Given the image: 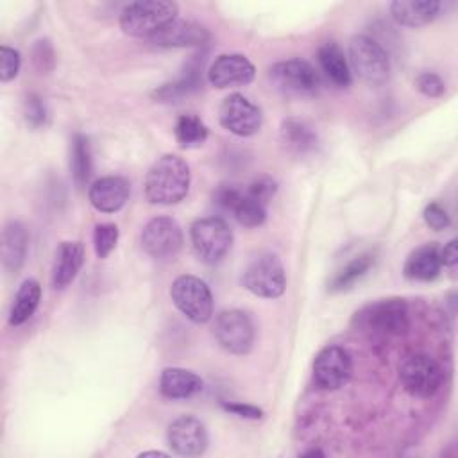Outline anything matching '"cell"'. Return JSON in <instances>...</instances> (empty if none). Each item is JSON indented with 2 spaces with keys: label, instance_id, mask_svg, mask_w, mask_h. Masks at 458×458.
Wrapping results in <instances>:
<instances>
[{
  "label": "cell",
  "instance_id": "cell-1",
  "mask_svg": "<svg viewBox=\"0 0 458 458\" xmlns=\"http://www.w3.org/2000/svg\"><path fill=\"white\" fill-rule=\"evenodd\" d=\"M190 182L188 163L177 154H165L152 163L145 175V197L150 204H177L188 195Z\"/></svg>",
  "mask_w": 458,
  "mask_h": 458
},
{
  "label": "cell",
  "instance_id": "cell-2",
  "mask_svg": "<svg viewBox=\"0 0 458 458\" xmlns=\"http://www.w3.org/2000/svg\"><path fill=\"white\" fill-rule=\"evenodd\" d=\"M179 7L170 0H141L127 4L120 13V27L134 38H154L177 20Z\"/></svg>",
  "mask_w": 458,
  "mask_h": 458
},
{
  "label": "cell",
  "instance_id": "cell-3",
  "mask_svg": "<svg viewBox=\"0 0 458 458\" xmlns=\"http://www.w3.org/2000/svg\"><path fill=\"white\" fill-rule=\"evenodd\" d=\"M243 286L263 299L281 297L286 288V274L281 259L272 252L254 256L243 270Z\"/></svg>",
  "mask_w": 458,
  "mask_h": 458
},
{
  "label": "cell",
  "instance_id": "cell-4",
  "mask_svg": "<svg viewBox=\"0 0 458 458\" xmlns=\"http://www.w3.org/2000/svg\"><path fill=\"white\" fill-rule=\"evenodd\" d=\"M170 297L175 308L195 324H204L213 317L211 290L197 276L184 274L175 277L170 286Z\"/></svg>",
  "mask_w": 458,
  "mask_h": 458
},
{
  "label": "cell",
  "instance_id": "cell-5",
  "mask_svg": "<svg viewBox=\"0 0 458 458\" xmlns=\"http://www.w3.org/2000/svg\"><path fill=\"white\" fill-rule=\"evenodd\" d=\"M349 59L352 70L367 84L379 86L390 77V59L386 50L376 39L365 34L354 36L351 39Z\"/></svg>",
  "mask_w": 458,
  "mask_h": 458
},
{
  "label": "cell",
  "instance_id": "cell-6",
  "mask_svg": "<svg viewBox=\"0 0 458 458\" xmlns=\"http://www.w3.org/2000/svg\"><path fill=\"white\" fill-rule=\"evenodd\" d=\"M193 249L204 263H218L233 245V231L220 216L199 218L190 227Z\"/></svg>",
  "mask_w": 458,
  "mask_h": 458
},
{
  "label": "cell",
  "instance_id": "cell-7",
  "mask_svg": "<svg viewBox=\"0 0 458 458\" xmlns=\"http://www.w3.org/2000/svg\"><path fill=\"white\" fill-rule=\"evenodd\" d=\"M360 327L377 335H401L408 329V306L399 297L379 299L356 313Z\"/></svg>",
  "mask_w": 458,
  "mask_h": 458
},
{
  "label": "cell",
  "instance_id": "cell-8",
  "mask_svg": "<svg viewBox=\"0 0 458 458\" xmlns=\"http://www.w3.org/2000/svg\"><path fill=\"white\" fill-rule=\"evenodd\" d=\"M213 335L222 349L231 354H247L254 344V324L242 310H224L215 317Z\"/></svg>",
  "mask_w": 458,
  "mask_h": 458
},
{
  "label": "cell",
  "instance_id": "cell-9",
  "mask_svg": "<svg viewBox=\"0 0 458 458\" xmlns=\"http://www.w3.org/2000/svg\"><path fill=\"white\" fill-rule=\"evenodd\" d=\"M399 377L406 392L411 395L431 397L442 386L444 372L435 358L428 354H413L401 365Z\"/></svg>",
  "mask_w": 458,
  "mask_h": 458
},
{
  "label": "cell",
  "instance_id": "cell-10",
  "mask_svg": "<svg viewBox=\"0 0 458 458\" xmlns=\"http://www.w3.org/2000/svg\"><path fill=\"white\" fill-rule=\"evenodd\" d=\"M218 120L229 132L247 138L261 129L263 114L258 104L242 93L227 95L218 109Z\"/></svg>",
  "mask_w": 458,
  "mask_h": 458
},
{
  "label": "cell",
  "instance_id": "cell-11",
  "mask_svg": "<svg viewBox=\"0 0 458 458\" xmlns=\"http://www.w3.org/2000/svg\"><path fill=\"white\" fill-rule=\"evenodd\" d=\"M181 225L172 216H154L141 231V247L154 259H170L182 247Z\"/></svg>",
  "mask_w": 458,
  "mask_h": 458
},
{
  "label": "cell",
  "instance_id": "cell-12",
  "mask_svg": "<svg viewBox=\"0 0 458 458\" xmlns=\"http://www.w3.org/2000/svg\"><path fill=\"white\" fill-rule=\"evenodd\" d=\"M274 84L288 95H315L320 88L318 72L304 59L279 61L270 68Z\"/></svg>",
  "mask_w": 458,
  "mask_h": 458
},
{
  "label": "cell",
  "instance_id": "cell-13",
  "mask_svg": "<svg viewBox=\"0 0 458 458\" xmlns=\"http://www.w3.org/2000/svg\"><path fill=\"white\" fill-rule=\"evenodd\" d=\"M352 374V358L340 345H326L313 360V379L324 390H338Z\"/></svg>",
  "mask_w": 458,
  "mask_h": 458
},
{
  "label": "cell",
  "instance_id": "cell-14",
  "mask_svg": "<svg viewBox=\"0 0 458 458\" xmlns=\"http://www.w3.org/2000/svg\"><path fill=\"white\" fill-rule=\"evenodd\" d=\"M166 438L172 451L181 456H199L208 447L206 426L191 415H181L172 420Z\"/></svg>",
  "mask_w": 458,
  "mask_h": 458
},
{
  "label": "cell",
  "instance_id": "cell-15",
  "mask_svg": "<svg viewBox=\"0 0 458 458\" xmlns=\"http://www.w3.org/2000/svg\"><path fill=\"white\" fill-rule=\"evenodd\" d=\"M254 64L242 54H222L211 63L208 70L209 84L220 89L249 84L254 81Z\"/></svg>",
  "mask_w": 458,
  "mask_h": 458
},
{
  "label": "cell",
  "instance_id": "cell-16",
  "mask_svg": "<svg viewBox=\"0 0 458 458\" xmlns=\"http://www.w3.org/2000/svg\"><path fill=\"white\" fill-rule=\"evenodd\" d=\"M129 195H131V184L122 175L100 177L88 190L91 206L100 213H114L122 209Z\"/></svg>",
  "mask_w": 458,
  "mask_h": 458
},
{
  "label": "cell",
  "instance_id": "cell-17",
  "mask_svg": "<svg viewBox=\"0 0 458 458\" xmlns=\"http://www.w3.org/2000/svg\"><path fill=\"white\" fill-rule=\"evenodd\" d=\"M209 41V32L197 21L175 20L165 30L152 38V43L166 48H182V47H202Z\"/></svg>",
  "mask_w": 458,
  "mask_h": 458
},
{
  "label": "cell",
  "instance_id": "cell-18",
  "mask_svg": "<svg viewBox=\"0 0 458 458\" xmlns=\"http://www.w3.org/2000/svg\"><path fill=\"white\" fill-rule=\"evenodd\" d=\"M84 263V247L81 242H63L55 250L52 267L54 288H66L79 274Z\"/></svg>",
  "mask_w": 458,
  "mask_h": 458
},
{
  "label": "cell",
  "instance_id": "cell-19",
  "mask_svg": "<svg viewBox=\"0 0 458 458\" xmlns=\"http://www.w3.org/2000/svg\"><path fill=\"white\" fill-rule=\"evenodd\" d=\"M442 267L440 247L437 243H426L410 252L403 272L411 281H433Z\"/></svg>",
  "mask_w": 458,
  "mask_h": 458
},
{
  "label": "cell",
  "instance_id": "cell-20",
  "mask_svg": "<svg viewBox=\"0 0 458 458\" xmlns=\"http://www.w3.org/2000/svg\"><path fill=\"white\" fill-rule=\"evenodd\" d=\"M29 234L21 222L11 220L2 231V265L7 272H18L25 261Z\"/></svg>",
  "mask_w": 458,
  "mask_h": 458
},
{
  "label": "cell",
  "instance_id": "cell-21",
  "mask_svg": "<svg viewBox=\"0 0 458 458\" xmlns=\"http://www.w3.org/2000/svg\"><path fill=\"white\" fill-rule=\"evenodd\" d=\"M204 388L200 376L188 369L166 367L159 377V390L168 399H188Z\"/></svg>",
  "mask_w": 458,
  "mask_h": 458
},
{
  "label": "cell",
  "instance_id": "cell-22",
  "mask_svg": "<svg viewBox=\"0 0 458 458\" xmlns=\"http://www.w3.org/2000/svg\"><path fill=\"white\" fill-rule=\"evenodd\" d=\"M440 11L437 0H395L390 4L394 20L406 27H422L431 23Z\"/></svg>",
  "mask_w": 458,
  "mask_h": 458
},
{
  "label": "cell",
  "instance_id": "cell-23",
  "mask_svg": "<svg viewBox=\"0 0 458 458\" xmlns=\"http://www.w3.org/2000/svg\"><path fill=\"white\" fill-rule=\"evenodd\" d=\"M200 70H202V63L199 64L197 59H191L186 68L182 70V73L170 82H165L163 86L156 88L152 97L157 102H175L179 98H182L184 95L193 93L195 89L200 88L202 84V77H200Z\"/></svg>",
  "mask_w": 458,
  "mask_h": 458
},
{
  "label": "cell",
  "instance_id": "cell-24",
  "mask_svg": "<svg viewBox=\"0 0 458 458\" xmlns=\"http://www.w3.org/2000/svg\"><path fill=\"white\" fill-rule=\"evenodd\" d=\"M39 301H41L39 283L36 279H25L14 295V302L9 311V324L21 326L23 322H27L38 310Z\"/></svg>",
  "mask_w": 458,
  "mask_h": 458
},
{
  "label": "cell",
  "instance_id": "cell-25",
  "mask_svg": "<svg viewBox=\"0 0 458 458\" xmlns=\"http://www.w3.org/2000/svg\"><path fill=\"white\" fill-rule=\"evenodd\" d=\"M318 64L326 77L336 86L351 84V70L349 63L336 43H324L318 48Z\"/></svg>",
  "mask_w": 458,
  "mask_h": 458
},
{
  "label": "cell",
  "instance_id": "cell-26",
  "mask_svg": "<svg viewBox=\"0 0 458 458\" xmlns=\"http://www.w3.org/2000/svg\"><path fill=\"white\" fill-rule=\"evenodd\" d=\"M281 138L284 145L293 152H310L317 145V134L315 131L302 120L288 118L281 125Z\"/></svg>",
  "mask_w": 458,
  "mask_h": 458
},
{
  "label": "cell",
  "instance_id": "cell-27",
  "mask_svg": "<svg viewBox=\"0 0 458 458\" xmlns=\"http://www.w3.org/2000/svg\"><path fill=\"white\" fill-rule=\"evenodd\" d=\"M374 267V254L363 252L351 259L342 270L336 272V276L329 283L331 292H344L349 290L356 281H360L370 268Z\"/></svg>",
  "mask_w": 458,
  "mask_h": 458
},
{
  "label": "cell",
  "instance_id": "cell-28",
  "mask_svg": "<svg viewBox=\"0 0 458 458\" xmlns=\"http://www.w3.org/2000/svg\"><path fill=\"white\" fill-rule=\"evenodd\" d=\"M174 136H175V140H177V143L181 147H186V148L199 147L208 138V127H206V123L199 116H195L191 113L181 114L175 120Z\"/></svg>",
  "mask_w": 458,
  "mask_h": 458
},
{
  "label": "cell",
  "instance_id": "cell-29",
  "mask_svg": "<svg viewBox=\"0 0 458 458\" xmlns=\"http://www.w3.org/2000/svg\"><path fill=\"white\" fill-rule=\"evenodd\" d=\"M72 175L77 182V186L88 184L91 177V148H89V140L84 134H75L72 140Z\"/></svg>",
  "mask_w": 458,
  "mask_h": 458
},
{
  "label": "cell",
  "instance_id": "cell-30",
  "mask_svg": "<svg viewBox=\"0 0 458 458\" xmlns=\"http://www.w3.org/2000/svg\"><path fill=\"white\" fill-rule=\"evenodd\" d=\"M233 216L238 220V224H242L243 227H259L265 220H267V208L265 204L254 200L252 197H249L243 190L242 197L238 199V202L233 208Z\"/></svg>",
  "mask_w": 458,
  "mask_h": 458
},
{
  "label": "cell",
  "instance_id": "cell-31",
  "mask_svg": "<svg viewBox=\"0 0 458 458\" xmlns=\"http://www.w3.org/2000/svg\"><path fill=\"white\" fill-rule=\"evenodd\" d=\"M118 236H120V231L114 224H98V225H95L93 245H95V252L100 259L107 258L113 252V249L116 247Z\"/></svg>",
  "mask_w": 458,
  "mask_h": 458
},
{
  "label": "cell",
  "instance_id": "cell-32",
  "mask_svg": "<svg viewBox=\"0 0 458 458\" xmlns=\"http://www.w3.org/2000/svg\"><path fill=\"white\" fill-rule=\"evenodd\" d=\"M21 66V57L16 48H11L7 45L0 47V81L9 82L13 81Z\"/></svg>",
  "mask_w": 458,
  "mask_h": 458
},
{
  "label": "cell",
  "instance_id": "cell-33",
  "mask_svg": "<svg viewBox=\"0 0 458 458\" xmlns=\"http://www.w3.org/2000/svg\"><path fill=\"white\" fill-rule=\"evenodd\" d=\"M276 191H277V182L272 177H268V175H259V177L252 179V182L245 190V193L249 197H252L254 200H258V202H261L265 206L272 200Z\"/></svg>",
  "mask_w": 458,
  "mask_h": 458
},
{
  "label": "cell",
  "instance_id": "cell-34",
  "mask_svg": "<svg viewBox=\"0 0 458 458\" xmlns=\"http://www.w3.org/2000/svg\"><path fill=\"white\" fill-rule=\"evenodd\" d=\"M424 222L428 227H431L433 231H444L449 227L451 224V216L449 213L445 211V208L438 202H429L426 208H424Z\"/></svg>",
  "mask_w": 458,
  "mask_h": 458
},
{
  "label": "cell",
  "instance_id": "cell-35",
  "mask_svg": "<svg viewBox=\"0 0 458 458\" xmlns=\"http://www.w3.org/2000/svg\"><path fill=\"white\" fill-rule=\"evenodd\" d=\"M25 120L30 127L38 129L47 120V109L43 100L36 93H29L25 98Z\"/></svg>",
  "mask_w": 458,
  "mask_h": 458
},
{
  "label": "cell",
  "instance_id": "cell-36",
  "mask_svg": "<svg viewBox=\"0 0 458 458\" xmlns=\"http://www.w3.org/2000/svg\"><path fill=\"white\" fill-rule=\"evenodd\" d=\"M243 190L233 186V184H220L215 193H213V202L216 208H220L222 211H227L231 213L234 204L238 202V199L242 197Z\"/></svg>",
  "mask_w": 458,
  "mask_h": 458
},
{
  "label": "cell",
  "instance_id": "cell-37",
  "mask_svg": "<svg viewBox=\"0 0 458 458\" xmlns=\"http://www.w3.org/2000/svg\"><path fill=\"white\" fill-rule=\"evenodd\" d=\"M415 86L417 89L426 95V97H440L444 91H445V84L444 81L437 75V73H431V72H424L420 73L417 79H415Z\"/></svg>",
  "mask_w": 458,
  "mask_h": 458
},
{
  "label": "cell",
  "instance_id": "cell-38",
  "mask_svg": "<svg viewBox=\"0 0 458 458\" xmlns=\"http://www.w3.org/2000/svg\"><path fill=\"white\" fill-rule=\"evenodd\" d=\"M32 55H34V64L38 66L39 72H50L54 68V61H55L54 59V48H52L48 39L36 41Z\"/></svg>",
  "mask_w": 458,
  "mask_h": 458
},
{
  "label": "cell",
  "instance_id": "cell-39",
  "mask_svg": "<svg viewBox=\"0 0 458 458\" xmlns=\"http://www.w3.org/2000/svg\"><path fill=\"white\" fill-rule=\"evenodd\" d=\"M222 408L225 411H231L238 417H243V419H261L263 411L258 408V406H252V404H243V403H225L222 401Z\"/></svg>",
  "mask_w": 458,
  "mask_h": 458
},
{
  "label": "cell",
  "instance_id": "cell-40",
  "mask_svg": "<svg viewBox=\"0 0 458 458\" xmlns=\"http://www.w3.org/2000/svg\"><path fill=\"white\" fill-rule=\"evenodd\" d=\"M440 259L445 267H454L458 261V242L451 240L444 247H440Z\"/></svg>",
  "mask_w": 458,
  "mask_h": 458
},
{
  "label": "cell",
  "instance_id": "cell-41",
  "mask_svg": "<svg viewBox=\"0 0 458 458\" xmlns=\"http://www.w3.org/2000/svg\"><path fill=\"white\" fill-rule=\"evenodd\" d=\"M140 456H166V453H161V451H143Z\"/></svg>",
  "mask_w": 458,
  "mask_h": 458
}]
</instances>
